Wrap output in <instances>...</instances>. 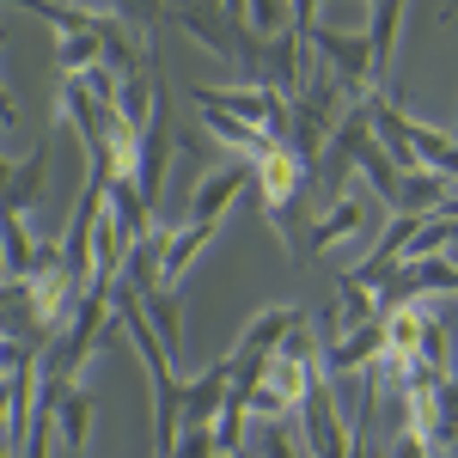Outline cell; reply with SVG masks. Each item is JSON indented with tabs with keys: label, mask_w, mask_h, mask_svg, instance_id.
Instances as JSON below:
<instances>
[{
	"label": "cell",
	"mask_w": 458,
	"mask_h": 458,
	"mask_svg": "<svg viewBox=\"0 0 458 458\" xmlns=\"http://www.w3.org/2000/svg\"><path fill=\"white\" fill-rule=\"evenodd\" d=\"M190 105L202 110V116H239V123H250V129H263V135H276V141H287L293 135V98H282V92H269V86H190Z\"/></svg>",
	"instance_id": "cell-1"
},
{
	"label": "cell",
	"mask_w": 458,
	"mask_h": 458,
	"mask_svg": "<svg viewBox=\"0 0 458 458\" xmlns=\"http://www.w3.org/2000/svg\"><path fill=\"white\" fill-rule=\"evenodd\" d=\"M300 416H306L300 440H306L312 458H349L354 453V422H349V410L336 403V386H330V379L312 386V397L300 403Z\"/></svg>",
	"instance_id": "cell-2"
},
{
	"label": "cell",
	"mask_w": 458,
	"mask_h": 458,
	"mask_svg": "<svg viewBox=\"0 0 458 458\" xmlns=\"http://www.w3.org/2000/svg\"><path fill=\"white\" fill-rule=\"evenodd\" d=\"M367 226H373L367 196H360V190L336 196V202H330V208H324L312 226H306V239H300V263H312V257H324V250H336V245H349V239H360Z\"/></svg>",
	"instance_id": "cell-3"
},
{
	"label": "cell",
	"mask_w": 458,
	"mask_h": 458,
	"mask_svg": "<svg viewBox=\"0 0 458 458\" xmlns=\"http://www.w3.org/2000/svg\"><path fill=\"white\" fill-rule=\"evenodd\" d=\"M379 360H386V318L330 336V343H324V379L343 386V379H354V373H373Z\"/></svg>",
	"instance_id": "cell-4"
},
{
	"label": "cell",
	"mask_w": 458,
	"mask_h": 458,
	"mask_svg": "<svg viewBox=\"0 0 458 458\" xmlns=\"http://www.w3.org/2000/svg\"><path fill=\"white\" fill-rule=\"evenodd\" d=\"M239 196H250V159H226V165H214V172L196 177L190 220H214V226H220V214L233 208Z\"/></svg>",
	"instance_id": "cell-5"
},
{
	"label": "cell",
	"mask_w": 458,
	"mask_h": 458,
	"mask_svg": "<svg viewBox=\"0 0 458 458\" xmlns=\"http://www.w3.org/2000/svg\"><path fill=\"white\" fill-rule=\"evenodd\" d=\"M306 318V306H276V312H263V318H250L245 324V336H239V349L233 354H276L293 336V324Z\"/></svg>",
	"instance_id": "cell-6"
},
{
	"label": "cell",
	"mask_w": 458,
	"mask_h": 458,
	"mask_svg": "<svg viewBox=\"0 0 458 458\" xmlns=\"http://www.w3.org/2000/svg\"><path fill=\"white\" fill-rule=\"evenodd\" d=\"M98 25H105V19H98ZM55 68H62V80H80V73L105 68V37H98V31L55 37Z\"/></svg>",
	"instance_id": "cell-7"
},
{
	"label": "cell",
	"mask_w": 458,
	"mask_h": 458,
	"mask_svg": "<svg viewBox=\"0 0 458 458\" xmlns=\"http://www.w3.org/2000/svg\"><path fill=\"white\" fill-rule=\"evenodd\" d=\"M55 434L68 440V453H86V434H92V397L80 386H68L55 397Z\"/></svg>",
	"instance_id": "cell-8"
},
{
	"label": "cell",
	"mask_w": 458,
	"mask_h": 458,
	"mask_svg": "<svg viewBox=\"0 0 458 458\" xmlns=\"http://www.w3.org/2000/svg\"><path fill=\"white\" fill-rule=\"evenodd\" d=\"M141 293V312H147V324L159 330V343L165 349H183V318H177V300H172V287H135Z\"/></svg>",
	"instance_id": "cell-9"
},
{
	"label": "cell",
	"mask_w": 458,
	"mask_h": 458,
	"mask_svg": "<svg viewBox=\"0 0 458 458\" xmlns=\"http://www.w3.org/2000/svg\"><path fill=\"white\" fill-rule=\"evenodd\" d=\"M440 446L434 440H422V434H410V428H397L391 434V446H386V458H434Z\"/></svg>",
	"instance_id": "cell-10"
},
{
	"label": "cell",
	"mask_w": 458,
	"mask_h": 458,
	"mask_svg": "<svg viewBox=\"0 0 458 458\" xmlns=\"http://www.w3.org/2000/svg\"><path fill=\"white\" fill-rule=\"evenodd\" d=\"M19 453H25V446H19V440L6 434V440H0V458H19Z\"/></svg>",
	"instance_id": "cell-11"
},
{
	"label": "cell",
	"mask_w": 458,
	"mask_h": 458,
	"mask_svg": "<svg viewBox=\"0 0 458 458\" xmlns=\"http://www.w3.org/2000/svg\"><path fill=\"white\" fill-rule=\"evenodd\" d=\"M453 440H458V428H453ZM453 440H446V446H453Z\"/></svg>",
	"instance_id": "cell-12"
}]
</instances>
